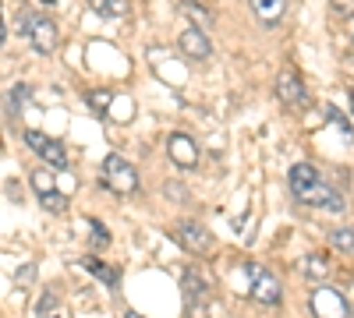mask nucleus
<instances>
[{
  "label": "nucleus",
  "mask_w": 354,
  "mask_h": 318,
  "mask_svg": "<svg viewBox=\"0 0 354 318\" xmlns=\"http://www.w3.org/2000/svg\"><path fill=\"white\" fill-rule=\"evenodd\" d=\"M330 244H333L337 251H344V255H351V251H354V230H347V226H340V230H333V234H330Z\"/></svg>",
  "instance_id": "f3484780"
},
{
  "label": "nucleus",
  "mask_w": 354,
  "mask_h": 318,
  "mask_svg": "<svg viewBox=\"0 0 354 318\" xmlns=\"http://www.w3.org/2000/svg\"><path fill=\"white\" fill-rule=\"evenodd\" d=\"M110 117L113 121H131L135 117V103L131 99H117V106H110Z\"/></svg>",
  "instance_id": "aec40b11"
},
{
  "label": "nucleus",
  "mask_w": 354,
  "mask_h": 318,
  "mask_svg": "<svg viewBox=\"0 0 354 318\" xmlns=\"http://www.w3.org/2000/svg\"><path fill=\"white\" fill-rule=\"evenodd\" d=\"M245 272H248V279H252V297L259 301V304H280V297H283V290H280V279L270 272V269H262V266H255V262H248L245 266Z\"/></svg>",
  "instance_id": "20e7f679"
},
{
  "label": "nucleus",
  "mask_w": 354,
  "mask_h": 318,
  "mask_svg": "<svg viewBox=\"0 0 354 318\" xmlns=\"http://www.w3.org/2000/svg\"><path fill=\"white\" fill-rule=\"evenodd\" d=\"M167 152H170L174 166H181V170H195V166H198V146H195L188 135H181V131H174V135H170Z\"/></svg>",
  "instance_id": "0eeeda50"
},
{
  "label": "nucleus",
  "mask_w": 354,
  "mask_h": 318,
  "mask_svg": "<svg viewBox=\"0 0 354 318\" xmlns=\"http://www.w3.org/2000/svg\"><path fill=\"white\" fill-rule=\"evenodd\" d=\"M326 121H330V124H333V128L340 131V138H344L347 146H351V141H354V131H351V124L344 121V113H340L337 106H326Z\"/></svg>",
  "instance_id": "dca6fc26"
},
{
  "label": "nucleus",
  "mask_w": 354,
  "mask_h": 318,
  "mask_svg": "<svg viewBox=\"0 0 354 318\" xmlns=\"http://www.w3.org/2000/svg\"><path fill=\"white\" fill-rule=\"evenodd\" d=\"M39 201H43V206H46L50 212H64V209H68V198H64L61 191H50V195H43Z\"/></svg>",
  "instance_id": "4be33fe9"
},
{
  "label": "nucleus",
  "mask_w": 354,
  "mask_h": 318,
  "mask_svg": "<svg viewBox=\"0 0 354 318\" xmlns=\"http://www.w3.org/2000/svg\"><path fill=\"white\" fill-rule=\"evenodd\" d=\"M88 4H93V11H100V18H106V21H117V18L128 14V0H88Z\"/></svg>",
  "instance_id": "f8f14e48"
},
{
  "label": "nucleus",
  "mask_w": 354,
  "mask_h": 318,
  "mask_svg": "<svg viewBox=\"0 0 354 318\" xmlns=\"http://www.w3.org/2000/svg\"><path fill=\"white\" fill-rule=\"evenodd\" d=\"M252 8H255V14L266 25H277L283 18V11H287V0H252Z\"/></svg>",
  "instance_id": "9b49d317"
},
{
  "label": "nucleus",
  "mask_w": 354,
  "mask_h": 318,
  "mask_svg": "<svg viewBox=\"0 0 354 318\" xmlns=\"http://www.w3.org/2000/svg\"><path fill=\"white\" fill-rule=\"evenodd\" d=\"M290 191H294V198L301 201V206H326V209H340L344 201H340V195L326 184L315 173V166H308V163H298V166H290Z\"/></svg>",
  "instance_id": "f257e3e1"
},
{
  "label": "nucleus",
  "mask_w": 354,
  "mask_h": 318,
  "mask_svg": "<svg viewBox=\"0 0 354 318\" xmlns=\"http://www.w3.org/2000/svg\"><path fill=\"white\" fill-rule=\"evenodd\" d=\"M88 103H93V110H100V113H110L113 96L110 92H93V96H88Z\"/></svg>",
  "instance_id": "b1692460"
},
{
  "label": "nucleus",
  "mask_w": 354,
  "mask_h": 318,
  "mask_svg": "<svg viewBox=\"0 0 354 318\" xmlns=\"http://www.w3.org/2000/svg\"><path fill=\"white\" fill-rule=\"evenodd\" d=\"M103 184L113 191V195H131L135 188H138V173H135V166L124 159V156H106L103 159Z\"/></svg>",
  "instance_id": "f03ea898"
},
{
  "label": "nucleus",
  "mask_w": 354,
  "mask_h": 318,
  "mask_svg": "<svg viewBox=\"0 0 354 318\" xmlns=\"http://www.w3.org/2000/svg\"><path fill=\"white\" fill-rule=\"evenodd\" d=\"M308 304L315 318H347V301L337 290H330V286H315Z\"/></svg>",
  "instance_id": "39448f33"
},
{
  "label": "nucleus",
  "mask_w": 354,
  "mask_h": 318,
  "mask_svg": "<svg viewBox=\"0 0 354 318\" xmlns=\"http://www.w3.org/2000/svg\"><path fill=\"white\" fill-rule=\"evenodd\" d=\"M85 266L93 269L100 279H106L110 286H117V269H110V266H100V262H93V258H85Z\"/></svg>",
  "instance_id": "5701e85b"
},
{
  "label": "nucleus",
  "mask_w": 354,
  "mask_h": 318,
  "mask_svg": "<svg viewBox=\"0 0 354 318\" xmlns=\"http://www.w3.org/2000/svg\"><path fill=\"white\" fill-rule=\"evenodd\" d=\"M18 32H25L32 39V46L39 53H50L57 46V25L43 14H18Z\"/></svg>",
  "instance_id": "7ed1b4c3"
},
{
  "label": "nucleus",
  "mask_w": 354,
  "mask_h": 318,
  "mask_svg": "<svg viewBox=\"0 0 354 318\" xmlns=\"http://www.w3.org/2000/svg\"><path fill=\"white\" fill-rule=\"evenodd\" d=\"M177 46H181L192 61H205V57L213 53V46H209V39H205V32L202 28H195V25H188L185 32H181V39H177Z\"/></svg>",
  "instance_id": "1a4fd4ad"
},
{
  "label": "nucleus",
  "mask_w": 354,
  "mask_h": 318,
  "mask_svg": "<svg viewBox=\"0 0 354 318\" xmlns=\"http://www.w3.org/2000/svg\"><path fill=\"white\" fill-rule=\"evenodd\" d=\"M124 318H145V315H138V311H128V315H124Z\"/></svg>",
  "instance_id": "bb28decb"
},
{
  "label": "nucleus",
  "mask_w": 354,
  "mask_h": 318,
  "mask_svg": "<svg viewBox=\"0 0 354 318\" xmlns=\"http://www.w3.org/2000/svg\"><path fill=\"white\" fill-rule=\"evenodd\" d=\"M330 8L344 18H354V0H330Z\"/></svg>",
  "instance_id": "a878e982"
},
{
  "label": "nucleus",
  "mask_w": 354,
  "mask_h": 318,
  "mask_svg": "<svg viewBox=\"0 0 354 318\" xmlns=\"http://www.w3.org/2000/svg\"><path fill=\"white\" fill-rule=\"evenodd\" d=\"M305 276H308L312 283H322V279L330 276V262H326L322 255H308V258H305Z\"/></svg>",
  "instance_id": "ddd939ff"
},
{
  "label": "nucleus",
  "mask_w": 354,
  "mask_h": 318,
  "mask_svg": "<svg viewBox=\"0 0 354 318\" xmlns=\"http://www.w3.org/2000/svg\"><path fill=\"white\" fill-rule=\"evenodd\" d=\"M43 4H57V0H43Z\"/></svg>",
  "instance_id": "c85d7f7f"
},
{
  "label": "nucleus",
  "mask_w": 354,
  "mask_h": 318,
  "mask_svg": "<svg viewBox=\"0 0 354 318\" xmlns=\"http://www.w3.org/2000/svg\"><path fill=\"white\" fill-rule=\"evenodd\" d=\"M177 237H181V244L192 255H213V248H216L213 234L205 226H198V223H181V226H177Z\"/></svg>",
  "instance_id": "423d86ee"
},
{
  "label": "nucleus",
  "mask_w": 354,
  "mask_h": 318,
  "mask_svg": "<svg viewBox=\"0 0 354 318\" xmlns=\"http://www.w3.org/2000/svg\"><path fill=\"white\" fill-rule=\"evenodd\" d=\"M181 286H185V301H209V294H213V283L205 279L198 269H185Z\"/></svg>",
  "instance_id": "9d476101"
},
{
  "label": "nucleus",
  "mask_w": 354,
  "mask_h": 318,
  "mask_svg": "<svg viewBox=\"0 0 354 318\" xmlns=\"http://www.w3.org/2000/svg\"><path fill=\"white\" fill-rule=\"evenodd\" d=\"M50 318H57V315H50Z\"/></svg>",
  "instance_id": "c756f323"
},
{
  "label": "nucleus",
  "mask_w": 354,
  "mask_h": 318,
  "mask_svg": "<svg viewBox=\"0 0 354 318\" xmlns=\"http://www.w3.org/2000/svg\"><path fill=\"white\" fill-rule=\"evenodd\" d=\"M43 159H46V163H50L53 170H64V166H68V149H64V141H57V138H50V146H46Z\"/></svg>",
  "instance_id": "4468645a"
},
{
  "label": "nucleus",
  "mask_w": 354,
  "mask_h": 318,
  "mask_svg": "<svg viewBox=\"0 0 354 318\" xmlns=\"http://www.w3.org/2000/svg\"><path fill=\"white\" fill-rule=\"evenodd\" d=\"M277 99L280 103H287V106H305L308 103V92H305V81L294 74L290 68L287 71H280V78H277Z\"/></svg>",
  "instance_id": "6e6552de"
},
{
  "label": "nucleus",
  "mask_w": 354,
  "mask_h": 318,
  "mask_svg": "<svg viewBox=\"0 0 354 318\" xmlns=\"http://www.w3.org/2000/svg\"><path fill=\"white\" fill-rule=\"evenodd\" d=\"M25 146L32 149V152H39V156H43V152H46V146H50V138H46V135H39L36 128H28V131H25Z\"/></svg>",
  "instance_id": "6ab92c4d"
},
{
  "label": "nucleus",
  "mask_w": 354,
  "mask_h": 318,
  "mask_svg": "<svg viewBox=\"0 0 354 318\" xmlns=\"http://www.w3.org/2000/svg\"><path fill=\"white\" fill-rule=\"evenodd\" d=\"M181 11H185V14H192V25H195V28H202V32H205V28H209V21H213V18H209V11H205L202 4H195V0H185Z\"/></svg>",
  "instance_id": "2eb2a0df"
},
{
  "label": "nucleus",
  "mask_w": 354,
  "mask_h": 318,
  "mask_svg": "<svg viewBox=\"0 0 354 318\" xmlns=\"http://www.w3.org/2000/svg\"><path fill=\"white\" fill-rule=\"evenodd\" d=\"M88 226H93V237H96V244H100V248H106V244H110L106 226H103V223H96V219H88Z\"/></svg>",
  "instance_id": "393cba45"
},
{
  "label": "nucleus",
  "mask_w": 354,
  "mask_h": 318,
  "mask_svg": "<svg viewBox=\"0 0 354 318\" xmlns=\"http://www.w3.org/2000/svg\"><path fill=\"white\" fill-rule=\"evenodd\" d=\"M185 311H188V318H213L209 301H185Z\"/></svg>",
  "instance_id": "412c9836"
},
{
  "label": "nucleus",
  "mask_w": 354,
  "mask_h": 318,
  "mask_svg": "<svg viewBox=\"0 0 354 318\" xmlns=\"http://www.w3.org/2000/svg\"><path fill=\"white\" fill-rule=\"evenodd\" d=\"M351 110H354V85H351Z\"/></svg>",
  "instance_id": "cd10ccee"
},
{
  "label": "nucleus",
  "mask_w": 354,
  "mask_h": 318,
  "mask_svg": "<svg viewBox=\"0 0 354 318\" xmlns=\"http://www.w3.org/2000/svg\"><path fill=\"white\" fill-rule=\"evenodd\" d=\"M32 188H36V195H39V198H43V195H50V191H57L53 173H46V170H32Z\"/></svg>",
  "instance_id": "a211bd4d"
}]
</instances>
